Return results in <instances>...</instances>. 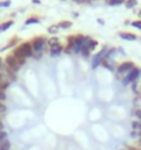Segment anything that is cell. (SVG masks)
<instances>
[{
    "mask_svg": "<svg viewBox=\"0 0 141 150\" xmlns=\"http://www.w3.org/2000/svg\"><path fill=\"white\" fill-rule=\"evenodd\" d=\"M75 3H85V1H88V0H74Z\"/></svg>",
    "mask_w": 141,
    "mask_h": 150,
    "instance_id": "31",
    "label": "cell"
},
{
    "mask_svg": "<svg viewBox=\"0 0 141 150\" xmlns=\"http://www.w3.org/2000/svg\"><path fill=\"white\" fill-rule=\"evenodd\" d=\"M6 98H7V94H6V90H3V89H0V101L3 103V101H6Z\"/></svg>",
    "mask_w": 141,
    "mask_h": 150,
    "instance_id": "23",
    "label": "cell"
},
{
    "mask_svg": "<svg viewBox=\"0 0 141 150\" xmlns=\"http://www.w3.org/2000/svg\"><path fill=\"white\" fill-rule=\"evenodd\" d=\"M6 139H8V134L4 130L0 131V142H3V141H6Z\"/></svg>",
    "mask_w": 141,
    "mask_h": 150,
    "instance_id": "20",
    "label": "cell"
},
{
    "mask_svg": "<svg viewBox=\"0 0 141 150\" xmlns=\"http://www.w3.org/2000/svg\"><path fill=\"white\" fill-rule=\"evenodd\" d=\"M137 4H138L137 0H126V1H125V7L127 8V10H130V8H134Z\"/></svg>",
    "mask_w": 141,
    "mask_h": 150,
    "instance_id": "15",
    "label": "cell"
},
{
    "mask_svg": "<svg viewBox=\"0 0 141 150\" xmlns=\"http://www.w3.org/2000/svg\"><path fill=\"white\" fill-rule=\"evenodd\" d=\"M138 143H140V146H141V138H140V141H138Z\"/></svg>",
    "mask_w": 141,
    "mask_h": 150,
    "instance_id": "36",
    "label": "cell"
},
{
    "mask_svg": "<svg viewBox=\"0 0 141 150\" xmlns=\"http://www.w3.org/2000/svg\"><path fill=\"white\" fill-rule=\"evenodd\" d=\"M97 45H99V42L96 40H90L89 44H88V48H89V51H94L97 48Z\"/></svg>",
    "mask_w": 141,
    "mask_h": 150,
    "instance_id": "18",
    "label": "cell"
},
{
    "mask_svg": "<svg viewBox=\"0 0 141 150\" xmlns=\"http://www.w3.org/2000/svg\"><path fill=\"white\" fill-rule=\"evenodd\" d=\"M71 26H73V22L71 21H60L58 23V28L59 29H70Z\"/></svg>",
    "mask_w": 141,
    "mask_h": 150,
    "instance_id": "12",
    "label": "cell"
},
{
    "mask_svg": "<svg viewBox=\"0 0 141 150\" xmlns=\"http://www.w3.org/2000/svg\"><path fill=\"white\" fill-rule=\"evenodd\" d=\"M126 0H115V6H119V4H125Z\"/></svg>",
    "mask_w": 141,
    "mask_h": 150,
    "instance_id": "29",
    "label": "cell"
},
{
    "mask_svg": "<svg viewBox=\"0 0 141 150\" xmlns=\"http://www.w3.org/2000/svg\"><path fill=\"white\" fill-rule=\"evenodd\" d=\"M126 150H141V147H137V146H127Z\"/></svg>",
    "mask_w": 141,
    "mask_h": 150,
    "instance_id": "28",
    "label": "cell"
},
{
    "mask_svg": "<svg viewBox=\"0 0 141 150\" xmlns=\"http://www.w3.org/2000/svg\"><path fill=\"white\" fill-rule=\"evenodd\" d=\"M81 55H82L84 57H89V56H90V51H89V48H88V47L84 48L82 52H81Z\"/></svg>",
    "mask_w": 141,
    "mask_h": 150,
    "instance_id": "21",
    "label": "cell"
},
{
    "mask_svg": "<svg viewBox=\"0 0 141 150\" xmlns=\"http://www.w3.org/2000/svg\"><path fill=\"white\" fill-rule=\"evenodd\" d=\"M6 111H7V107H6V105L0 101V115H4V113H6Z\"/></svg>",
    "mask_w": 141,
    "mask_h": 150,
    "instance_id": "24",
    "label": "cell"
},
{
    "mask_svg": "<svg viewBox=\"0 0 141 150\" xmlns=\"http://www.w3.org/2000/svg\"><path fill=\"white\" fill-rule=\"evenodd\" d=\"M12 55L15 56V57H24V59H28V57L33 56V48H31V44L29 42V41L19 44L18 47L14 48Z\"/></svg>",
    "mask_w": 141,
    "mask_h": 150,
    "instance_id": "1",
    "label": "cell"
},
{
    "mask_svg": "<svg viewBox=\"0 0 141 150\" xmlns=\"http://www.w3.org/2000/svg\"><path fill=\"white\" fill-rule=\"evenodd\" d=\"M58 32H59L58 25H51V26H48V33H49V34H52V36H55V34H56Z\"/></svg>",
    "mask_w": 141,
    "mask_h": 150,
    "instance_id": "17",
    "label": "cell"
},
{
    "mask_svg": "<svg viewBox=\"0 0 141 150\" xmlns=\"http://www.w3.org/2000/svg\"><path fill=\"white\" fill-rule=\"evenodd\" d=\"M59 38L58 37H51V38H48L47 40V45L49 48H52V47H55V45H59Z\"/></svg>",
    "mask_w": 141,
    "mask_h": 150,
    "instance_id": "13",
    "label": "cell"
},
{
    "mask_svg": "<svg viewBox=\"0 0 141 150\" xmlns=\"http://www.w3.org/2000/svg\"><path fill=\"white\" fill-rule=\"evenodd\" d=\"M134 67H136V66H134L133 62H129V60H126V62H122V63L118 66L115 71H117L118 74H126V72L129 74V72L132 71Z\"/></svg>",
    "mask_w": 141,
    "mask_h": 150,
    "instance_id": "5",
    "label": "cell"
},
{
    "mask_svg": "<svg viewBox=\"0 0 141 150\" xmlns=\"http://www.w3.org/2000/svg\"><path fill=\"white\" fill-rule=\"evenodd\" d=\"M33 3H36V4H40V0H31Z\"/></svg>",
    "mask_w": 141,
    "mask_h": 150,
    "instance_id": "33",
    "label": "cell"
},
{
    "mask_svg": "<svg viewBox=\"0 0 141 150\" xmlns=\"http://www.w3.org/2000/svg\"><path fill=\"white\" fill-rule=\"evenodd\" d=\"M1 66H3V59L0 57V67H1Z\"/></svg>",
    "mask_w": 141,
    "mask_h": 150,
    "instance_id": "34",
    "label": "cell"
},
{
    "mask_svg": "<svg viewBox=\"0 0 141 150\" xmlns=\"http://www.w3.org/2000/svg\"><path fill=\"white\" fill-rule=\"evenodd\" d=\"M4 64L7 66L10 70H12L14 72H18L19 71V68H21V64L18 63V60H16V57L14 55H8L6 56V59H4Z\"/></svg>",
    "mask_w": 141,
    "mask_h": 150,
    "instance_id": "4",
    "label": "cell"
},
{
    "mask_svg": "<svg viewBox=\"0 0 141 150\" xmlns=\"http://www.w3.org/2000/svg\"><path fill=\"white\" fill-rule=\"evenodd\" d=\"M134 115H136V117H137L138 122H141V108H137L136 112H134Z\"/></svg>",
    "mask_w": 141,
    "mask_h": 150,
    "instance_id": "25",
    "label": "cell"
},
{
    "mask_svg": "<svg viewBox=\"0 0 141 150\" xmlns=\"http://www.w3.org/2000/svg\"><path fill=\"white\" fill-rule=\"evenodd\" d=\"M108 52V48L107 47H104L102 49V51L99 52V53H96V55L93 56V59H92V68H96L99 66V64L102 63V60H103V57L106 56V53Z\"/></svg>",
    "mask_w": 141,
    "mask_h": 150,
    "instance_id": "6",
    "label": "cell"
},
{
    "mask_svg": "<svg viewBox=\"0 0 141 150\" xmlns=\"http://www.w3.org/2000/svg\"><path fill=\"white\" fill-rule=\"evenodd\" d=\"M11 149V143L8 139L3 141V142H0V150H10Z\"/></svg>",
    "mask_w": 141,
    "mask_h": 150,
    "instance_id": "16",
    "label": "cell"
},
{
    "mask_svg": "<svg viewBox=\"0 0 141 150\" xmlns=\"http://www.w3.org/2000/svg\"><path fill=\"white\" fill-rule=\"evenodd\" d=\"M140 75H141V70L138 67H134L133 70L129 72V74L126 75V78L122 81V83H123V85H130V83H134L136 81H138Z\"/></svg>",
    "mask_w": 141,
    "mask_h": 150,
    "instance_id": "3",
    "label": "cell"
},
{
    "mask_svg": "<svg viewBox=\"0 0 141 150\" xmlns=\"http://www.w3.org/2000/svg\"><path fill=\"white\" fill-rule=\"evenodd\" d=\"M102 66H104L106 68H108V70H111V71H115L117 68H115V64H114V60H112V57H108L107 56V53H106V56L103 57V60H102Z\"/></svg>",
    "mask_w": 141,
    "mask_h": 150,
    "instance_id": "7",
    "label": "cell"
},
{
    "mask_svg": "<svg viewBox=\"0 0 141 150\" xmlns=\"http://www.w3.org/2000/svg\"><path fill=\"white\" fill-rule=\"evenodd\" d=\"M138 15H140V18H141V8H140V11H138Z\"/></svg>",
    "mask_w": 141,
    "mask_h": 150,
    "instance_id": "35",
    "label": "cell"
},
{
    "mask_svg": "<svg viewBox=\"0 0 141 150\" xmlns=\"http://www.w3.org/2000/svg\"><path fill=\"white\" fill-rule=\"evenodd\" d=\"M10 83H11V81H10L3 72H0V89L7 90V87L10 86Z\"/></svg>",
    "mask_w": 141,
    "mask_h": 150,
    "instance_id": "9",
    "label": "cell"
},
{
    "mask_svg": "<svg viewBox=\"0 0 141 150\" xmlns=\"http://www.w3.org/2000/svg\"><path fill=\"white\" fill-rule=\"evenodd\" d=\"M108 6H115V0H106Z\"/></svg>",
    "mask_w": 141,
    "mask_h": 150,
    "instance_id": "30",
    "label": "cell"
},
{
    "mask_svg": "<svg viewBox=\"0 0 141 150\" xmlns=\"http://www.w3.org/2000/svg\"><path fill=\"white\" fill-rule=\"evenodd\" d=\"M3 115H0V131H3L4 130V124H3Z\"/></svg>",
    "mask_w": 141,
    "mask_h": 150,
    "instance_id": "26",
    "label": "cell"
},
{
    "mask_svg": "<svg viewBox=\"0 0 141 150\" xmlns=\"http://www.w3.org/2000/svg\"><path fill=\"white\" fill-rule=\"evenodd\" d=\"M134 104H136V105L141 104V96H137V97H136V100H134Z\"/></svg>",
    "mask_w": 141,
    "mask_h": 150,
    "instance_id": "27",
    "label": "cell"
},
{
    "mask_svg": "<svg viewBox=\"0 0 141 150\" xmlns=\"http://www.w3.org/2000/svg\"><path fill=\"white\" fill-rule=\"evenodd\" d=\"M63 51H64V47H63L62 44H59V45H55V47L49 48V55L51 56H59Z\"/></svg>",
    "mask_w": 141,
    "mask_h": 150,
    "instance_id": "10",
    "label": "cell"
},
{
    "mask_svg": "<svg viewBox=\"0 0 141 150\" xmlns=\"http://www.w3.org/2000/svg\"><path fill=\"white\" fill-rule=\"evenodd\" d=\"M97 22H99L100 25H104V21H103V19H97Z\"/></svg>",
    "mask_w": 141,
    "mask_h": 150,
    "instance_id": "32",
    "label": "cell"
},
{
    "mask_svg": "<svg viewBox=\"0 0 141 150\" xmlns=\"http://www.w3.org/2000/svg\"><path fill=\"white\" fill-rule=\"evenodd\" d=\"M10 6H11V0H4V1H0V7L1 8L10 7Z\"/></svg>",
    "mask_w": 141,
    "mask_h": 150,
    "instance_id": "22",
    "label": "cell"
},
{
    "mask_svg": "<svg viewBox=\"0 0 141 150\" xmlns=\"http://www.w3.org/2000/svg\"><path fill=\"white\" fill-rule=\"evenodd\" d=\"M33 23H40V18H37V16H29L28 19L25 21V25L26 26H29V25H33Z\"/></svg>",
    "mask_w": 141,
    "mask_h": 150,
    "instance_id": "14",
    "label": "cell"
},
{
    "mask_svg": "<svg viewBox=\"0 0 141 150\" xmlns=\"http://www.w3.org/2000/svg\"><path fill=\"white\" fill-rule=\"evenodd\" d=\"M132 26L136 29H138V30H141V19H136L132 22Z\"/></svg>",
    "mask_w": 141,
    "mask_h": 150,
    "instance_id": "19",
    "label": "cell"
},
{
    "mask_svg": "<svg viewBox=\"0 0 141 150\" xmlns=\"http://www.w3.org/2000/svg\"><path fill=\"white\" fill-rule=\"evenodd\" d=\"M12 25H14V21H6V22H3V23L0 25V33H3V32H6V30H8V29L11 28Z\"/></svg>",
    "mask_w": 141,
    "mask_h": 150,
    "instance_id": "11",
    "label": "cell"
},
{
    "mask_svg": "<svg viewBox=\"0 0 141 150\" xmlns=\"http://www.w3.org/2000/svg\"><path fill=\"white\" fill-rule=\"evenodd\" d=\"M119 37L122 40H126V41H136L137 40V36L130 32H119Z\"/></svg>",
    "mask_w": 141,
    "mask_h": 150,
    "instance_id": "8",
    "label": "cell"
},
{
    "mask_svg": "<svg viewBox=\"0 0 141 150\" xmlns=\"http://www.w3.org/2000/svg\"><path fill=\"white\" fill-rule=\"evenodd\" d=\"M121 150H126V149H121Z\"/></svg>",
    "mask_w": 141,
    "mask_h": 150,
    "instance_id": "37",
    "label": "cell"
},
{
    "mask_svg": "<svg viewBox=\"0 0 141 150\" xmlns=\"http://www.w3.org/2000/svg\"><path fill=\"white\" fill-rule=\"evenodd\" d=\"M31 44V48H33V56L36 59H39L41 53L44 52V48L47 45V38L43 36H39V37H34V38L30 41Z\"/></svg>",
    "mask_w": 141,
    "mask_h": 150,
    "instance_id": "2",
    "label": "cell"
},
{
    "mask_svg": "<svg viewBox=\"0 0 141 150\" xmlns=\"http://www.w3.org/2000/svg\"><path fill=\"white\" fill-rule=\"evenodd\" d=\"M92 1H96V0H92Z\"/></svg>",
    "mask_w": 141,
    "mask_h": 150,
    "instance_id": "38",
    "label": "cell"
}]
</instances>
